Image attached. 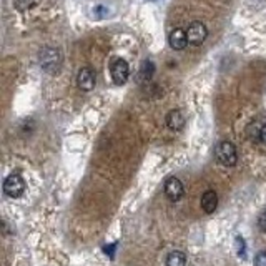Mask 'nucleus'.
Listing matches in <instances>:
<instances>
[{"mask_svg": "<svg viewBox=\"0 0 266 266\" xmlns=\"http://www.w3.org/2000/svg\"><path fill=\"white\" fill-rule=\"evenodd\" d=\"M60 63H62V55H60L58 49H53V47H47L40 52V65L45 72H57Z\"/></svg>", "mask_w": 266, "mask_h": 266, "instance_id": "1", "label": "nucleus"}, {"mask_svg": "<svg viewBox=\"0 0 266 266\" xmlns=\"http://www.w3.org/2000/svg\"><path fill=\"white\" fill-rule=\"evenodd\" d=\"M216 158H218V161L221 163V165H225V166H233V165H236V161H238V155H236V147L233 145L231 142H221V143H218V147H216Z\"/></svg>", "mask_w": 266, "mask_h": 266, "instance_id": "2", "label": "nucleus"}, {"mask_svg": "<svg viewBox=\"0 0 266 266\" xmlns=\"http://www.w3.org/2000/svg\"><path fill=\"white\" fill-rule=\"evenodd\" d=\"M186 37H188V44L200 47L207 40L208 37V29L203 25L202 22H191L190 27L186 29Z\"/></svg>", "mask_w": 266, "mask_h": 266, "instance_id": "3", "label": "nucleus"}, {"mask_svg": "<svg viewBox=\"0 0 266 266\" xmlns=\"http://www.w3.org/2000/svg\"><path fill=\"white\" fill-rule=\"evenodd\" d=\"M23 190H25V181L20 175H10L3 181V191L8 198H18L22 197Z\"/></svg>", "mask_w": 266, "mask_h": 266, "instance_id": "4", "label": "nucleus"}, {"mask_svg": "<svg viewBox=\"0 0 266 266\" xmlns=\"http://www.w3.org/2000/svg\"><path fill=\"white\" fill-rule=\"evenodd\" d=\"M110 73H111V80H113L116 85H123V83L128 80L130 67L123 58H116L113 60V63H111Z\"/></svg>", "mask_w": 266, "mask_h": 266, "instance_id": "5", "label": "nucleus"}, {"mask_svg": "<svg viewBox=\"0 0 266 266\" xmlns=\"http://www.w3.org/2000/svg\"><path fill=\"white\" fill-rule=\"evenodd\" d=\"M185 193V188H183V183L175 178V176H171V178L166 180L165 183V195L166 198L170 200V202H178V200L183 197Z\"/></svg>", "mask_w": 266, "mask_h": 266, "instance_id": "6", "label": "nucleus"}, {"mask_svg": "<svg viewBox=\"0 0 266 266\" xmlns=\"http://www.w3.org/2000/svg\"><path fill=\"white\" fill-rule=\"evenodd\" d=\"M77 83L83 92H90L95 87V72L92 68H82L77 75Z\"/></svg>", "mask_w": 266, "mask_h": 266, "instance_id": "7", "label": "nucleus"}, {"mask_svg": "<svg viewBox=\"0 0 266 266\" xmlns=\"http://www.w3.org/2000/svg\"><path fill=\"white\" fill-rule=\"evenodd\" d=\"M170 45L173 50H183L188 45V37L183 29H175L170 34Z\"/></svg>", "mask_w": 266, "mask_h": 266, "instance_id": "8", "label": "nucleus"}, {"mask_svg": "<svg viewBox=\"0 0 266 266\" xmlns=\"http://www.w3.org/2000/svg\"><path fill=\"white\" fill-rule=\"evenodd\" d=\"M185 125V116L180 110H171L170 113L166 115V127L173 132H180Z\"/></svg>", "mask_w": 266, "mask_h": 266, "instance_id": "9", "label": "nucleus"}, {"mask_svg": "<svg viewBox=\"0 0 266 266\" xmlns=\"http://www.w3.org/2000/svg\"><path fill=\"white\" fill-rule=\"evenodd\" d=\"M216 207H218V195L214 193L213 190L207 191V193L203 195V198H202V208H203V212L208 213V214H212L214 210H216Z\"/></svg>", "mask_w": 266, "mask_h": 266, "instance_id": "10", "label": "nucleus"}, {"mask_svg": "<svg viewBox=\"0 0 266 266\" xmlns=\"http://www.w3.org/2000/svg\"><path fill=\"white\" fill-rule=\"evenodd\" d=\"M186 265V256L181 251H173L166 258V266H185Z\"/></svg>", "mask_w": 266, "mask_h": 266, "instance_id": "11", "label": "nucleus"}, {"mask_svg": "<svg viewBox=\"0 0 266 266\" xmlns=\"http://www.w3.org/2000/svg\"><path fill=\"white\" fill-rule=\"evenodd\" d=\"M153 72H155V67H153V63H152V62H145V63L142 65V68H140L138 78H140L142 82H148V80L152 78Z\"/></svg>", "mask_w": 266, "mask_h": 266, "instance_id": "12", "label": "nucleus"}, {"mask_svg": "<svg viewBox=\"0 0 266 266\" xmlns=\"http://www.w3.org/2000/svg\"><path fill=\"white\" fill-rule=\"evenodd\" d=\"M34 3V0H15V5L18 10H29Z\"/></svg>", "mask_w": 266, "mask_h": 266, "instance_id": "13", "label": "nucleus"}, {"mask_svg": "<svg viewBox=\"0 0 266 266\" xmlns=\"http://www.w3.org/2000/svg\"><path fill=\"white\" fill-rule=\"evenodd\" d=\"M255 266H266V251H261V253L256 255Z\"/></svg>", "mask_w": 266, "mask_h": 266, "instance_id": "14", "label": "nucleus"}, {"mask_svg": "<svg viewBox=\"0 0 266 266\" xmlns=\"http://www.w3.org/2000/svg\"><path fill=\"white\" fill-rule=\"evenodd\" d=\"M258 226H260L263 231H266V212H263V213L260 214V218H258Z\"/></svg>", "mask_w": 266, "mask_h": 266, "instance_id": "15", "label": "nucleus"}, {"mask_svg": "<svg viewBox=\"0 0 266 266\" xmlns=\"http://www.w3.org/2000/svg\"><path fill=\"white\" fill-rule=\"evenodd\" d=\"M238 241V253H240L241 256H245V241L243 238H236Z\"/></svg>", "mask_w": 266, "mask_h": 266, "instance_id": "16", "label": "nucleus"}, {"mask_svg": "<svg viewBox=\"0 0 266 266\" xmlns=\"http://www.w3.org/2000/svg\"><path fill=\"white\" fill-rule=\"evenodd\" d=\"M260 140L266 145V123L261 125V132H260Z\"/></svg>", "mask_w": 266, "mask_h": 266, "instance_id": "17", "label": "nucleus"}, {"mask_svg": "<svg viewBox=\"0 0 266 266\" xmlns=\"http://www.w3.org/2000/svg\"><path fill=\"white\" fill-rule=\"evenodd\" d=\"M150 2H155V0H150Z\"/></svg>", "mask_w": 266, "mask_h": 266, "instance_id": "18", "label": "nucleus"}]
</instances>
